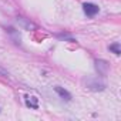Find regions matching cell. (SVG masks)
Here are the masks:
<instances>
[{
  "label": "cell",
  "instance_id": "cell-1",
  "mask_svg": "<svg viewBox=\"0 0 121 121\" xmlns=\"http://www.w3.org/2000/svg\"><path fill=\"white\" fill-rule=\"evenodd\" d=\"M84 86H86L88 90H93V91H103V90L105 88V83H104L103 80H100L98 77L84 80Z\"/></svg>",
  "mask_w": 121,
  "mask_h": 121
},
{
  "label": "cell",
  "instance_id": "cell-2",
  "mask_svg": "<svg viewBox=\"0 0 121 121\" xmlns=\"http://www.w3.org/2000/svg\"><path fill=\"white\" fill-rule=\"evenodd\" d=\"M83 10H84V13H86L88 17H94V16L100 12V7H98L97 4H94V3H84V4H83Z\"/></svg>",
  "mask_w": 121,
  "mask_h": 121
},
{
  "label": "cell",
  "instance_id": "cell-3",
  "mask_svg": "<svg viewBox=\"0 0 121 121\" xmlns=\"http://www.w3.org/2000/svg\"><path fill=\"white\" fill-rule=\"evenodd\" d=\"M95 70H97V73L101 77L107 76V73H108V63L105 61V60H95Z\"/></svg>",
  "mask_w": 121,
  "mask_h": 121
},
{
  "label": "cell",
  "instance_id": "cell-4",
  "mask_svg": "<svg viewBox=\"0 0 121 121\" xmlns=\"http://www.w3.org/2000/svg\"><path fill=\"white\" fill-rule=\"evenodd\" d=\"M17 23L23 30H36V27H37L33 22H30L29 19H24V17H17Z\"/></svg>",
  "mask_w": 121,
  "mask_h": 121
},
{
  "label": "cell",
  "instance_id": "cell-5",
  "mask_svg": "<svg viewBox=\"0 0 121 121\" xmlns=\"http://www.w3.org/2000/svg\"><path fill=\"white\" fill-rule=\"evenodd\" d=\"M54 91L58 94V97L61 98V100H66V101H71V94H70L67 90H64L63 87H60V86H56V87H54Z\"/></svg>",
  "mask_w": 121,
  "mask_h": 121
},
{
  "label": "cell",
  "instance_id": "cell-6",
  "mask_svg": "<svg viewBox=\"0 0 121 121\" xmlns=\"http://www.w3.org/2000/svg\"><path fill=\"white\" fill-rule=\"evenodd\" d=\"M26 105L33 108V110H37L39 108V98L37 97H29L26 95Z\"/></svg>",
  "mask_w": 121,
  "mask_h": 121
},
{
  "label": "cell",
  "instance_id": "cell-7",
  "mask_svg": "<svg viewBox=\"0 0 121 121\" xmlns=\"http://www.w3.org/2000/svg\"><path fill=\"white\" fill-rule=\"evenodd\" d=\"M108 50H110V51H112L115 56H120V54H121V46H120V43H118V41H115V43L110 44V46H108Z\"/></svg>",
  "mask_w": 121,
  "mask_h": 121
},
{
  "label": "cell",
  "instance_id": "cell-8",
  "mask_svg": "<svg viewBox=\"0 0 121 121\" xmlns=\"http://www.w3.org/2000/svg\"><path fill=\"white\" fill-rule=\"evenodd\" d=\"M57 37H60V39H66V40H69V41H71V43L76 41V40H74L73 37H70L69 34H57Z\"/></svg>",
  "mask_w": 121,
  "mask_h": 121
},
{
  "label": "cell",
  "instance_id": "cell-9",
  "mask_svg": "<svg viewBox=\"0 0 121 121\" xmlns=\"http://www.w3.org/2000/svg\"><path fill=\"white\" fill-rule=\"evenodd\" d=\"M0 76H2V77H7V76H9V73H7L3 67H0Z\"/></svg>",
  "mask_w": 121,
  "mask_h": 121
}]
</instances>
